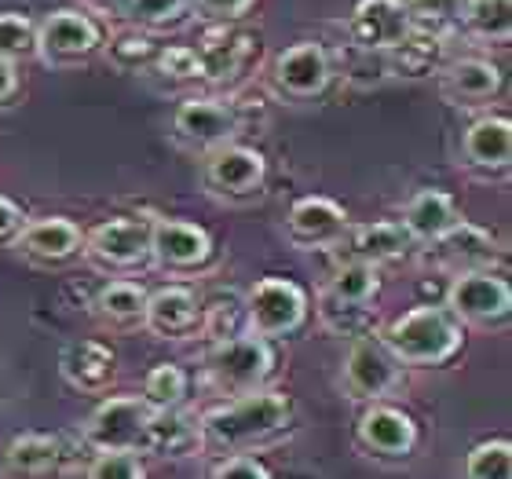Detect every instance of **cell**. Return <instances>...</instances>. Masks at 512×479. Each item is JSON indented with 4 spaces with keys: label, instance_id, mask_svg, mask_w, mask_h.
Returning a JSON list of instances; mask_svg holds the SVG:
<instances>
[{
    "label": "cell",
    "instance_id": "40",
    "mask_svg": "<svg viewBox=\"0 0 512 479\" xmlns=\"http://www.w3.org/2000/svg\"><path fill=\"white\" fill-rule=\"evenodd\" d=\"M410 15L421 11L425 19H458L461 8H465V0H403Z\"/></svg>",
    "mask_w": 512,
    "mask_h": 479
},
{
    "label": "cell",
    "instance_id": "10",
    "mask_svg": "<svg viewBox=\"0 0 512 479\" xmlns=\"http://www.w3.org/2000/svg\"><path fill=\"white\" fill-rule=\"evenodd\" d=\"M150 227L154 220H143V216L103 220L85 238V253L103 267H136L139 260L150 256Z\"/></svg>",
    "mask_w": 512,
    "mask_h": 479
},
{
    "label": "cell",
    "instance_id": "44",
    "mask_svg": "<svg viewBox=\"0 0 512 479\" xmlns=\"http://www.w3.org/2000/svg\"><path fill=\"white\" fill-rule=\"evenodd\" d=\"M99 8H107V11H128V4L132 0H96Z\"/></svg>",
    "mask_w": 512,
    "mask_h": 479
},
{
    "label": "cell",
    "instance_id": "28",
    "mask_svg": "<svg viewBox=\"0 0 512 479\" xmlns=\"http://www.w3.org/2000/svg\"><path fill=\"white\" fill-rule=\"evenodd\" d=\"M377 289H381V275L374 264H363V260H348L330 278V297L341 304H370Z\"/></svg>",
    "mask_w": 512,
    "mask_h": 479
},
{
    "label": "cell",
    "instance_id": "41",
    "mask_svg": "<svg viewBox=\"0 0 512 479\" xmlns=\"http://www.w3.org/2000/svg\"><path fill=\"white\" fill-rule=\"evenodd\" d=\"M22 227H26V216H22V209L11 202V198H4V194H0V245L15 242Z\"/></svg>",
    "mask_w": 512,
    "mask_h": 479
},
{
    "label": "cell",
    "instance_id": "6",
    "mask_svg": "<svg viewBox=\"0 0 512 479\" xmlns=\"http://www.w3.org/2000/svg\"><path fill=\"white\" fill-rule=\"evenodd\" d=\"M447 311L458 322H476V326H498L509 319L512 289L505 278L491 271H461L447 289Z\"/></svg>",
    "mask_w": 512,
    "mask_h": 479
},
{
    "label": "cell",
    "instance_id": "33",
    "mask_svg": "<svg viewBox=\"0 0 512 479\" xmlns=\"http://www.w3.org/2000/svg\"><path fill=\"white\" fill-rule=\"evenodd\" d=\"M202 70L205 77H216V81H224V77L238 74L242 63H246L249 55V37H231V41H213L205 44L202 52Z\"/></svg>",
    "mask_w": 512,
    "mask_h": 479
},
{
    "label": "cell",
    "instance_id": "7",
    "mask_svg": "<svg viewBox=\"0 0 512 479\" xmlns=\"http://www.w3.org/2000/svg\"><path fill=\"white\" fill-rule=\"evenodd\" d=\"M399 381H403V366L374 337H359L344 355V392L352 399L381 403L384 395L399 388Z\"/></svg>",
    "mask_w": 512,
    "mask_h": 479
},
{
    "label": "cell",
    "instance_id": "9",
    "mask_svg": "<svg viewBox=\"0 0 512 479\" xmlns=\"http://www.w3.org/2000/svg\"><path fill=\"white\" fill-rule=\"evenodd\" d=\"M70 443L63 436H15L0 454V479H59L70 469Z\"/></svg>",
    "mask_w": 512,
    "mask_h": 479
},
{
    "label": "cell",
    "instance_id": "17",
    "mask_svg": "<svg viewBox=\"0 0 512 479\" xmlns=\"http://www.w3.org/2000/svg\"><path fill=\"white\" fill-rule=\"evenodd\" d=\"M150 256L165 267H198L213 256V238L209 231L191 220H154L150 227Z\"/></svg>",
    "mask_w": 512,
    "mask_h": 479
},
{
    "label": "cell",
    "instance_id": "35",
    "mask_svg": "<svg viewBox=\"0 0 512 479\" xmlns=\"http://www.w3.org/2000/svg\"><path fill=\"white\" fill-rule=\"evenodd\" d=\"M322 319H326V326L337 333H344V337H366V330H370V322H374V315H370V308L366 304H341V300L326 297V308H322Z\"/></svg>",
    "mask_w": 512,
    "mask_h": 479
},
{
    "label": "cell",
    "instance_id": "2",
    "mask_svg": "<svg viewBox=\"0 0 512 479\" xmlns=\"http://www.w3.org/2000/svg\"><path fill=\"white\" fill-rule=\"evenodd\" d=\"M465 330L447 308H414L384 330L381 344L399 359V366H443L461 352Z\"/></svg>",
    "mask_w": 512,
    "mask_h": 479
},
{
    "label": "cell",
    "instance_id": "29",
    "mask_svg": "<svg viewBox=\"0 0 512 479\" xmlns=\"http://www.w3.org/2000/svg\"><path fill=\"white\" fill-rule=\"evenodd\" d=\"M187 395V373L176 366V362H158L154 370L143 377V403L150 410H176Z\"/></svg>",
    "mask_w": 512,
    "mask_h": 479
},
{
    "label": "cell",
    "instance_id": "20",
    "mask_svg": "<svg viewBox=\"0 0 512 479\" xmlns=\"http://www.w3.org/2000/svg\"><path fill=\"white\" fill-rule=\"evenodd\" d=\"M461 158L465 165L483 176L505 172L512 161V125L509 118H480L472 121L461 139Z\"/></svg>",
    "mask_w": 512,
    "mask_h": 479
},
{
    "label": "cell",
    "instance_id": "32",
    "mask_svg": "<svg viewBox=\"0 0 512 479\" xmlns=\"http://www.w3.org/2000/svg\"><path fill=\"white\" fill-rule=\"evenodd\" d=\"M37 55V26L19 11H4L0 15V59L19 63Z\"/></svg>",
    "mask_w": 512,
    "mask_h": 479
},
{
    "label": "cell",
    "instance_id": "25",
    "mask_svg": "<svg viewBox=\"0 0 512 479\" xmlns=\"http://www.w3.org/2000/svg\"><path fill=\"white\" fill-rule=\"evenodd\" d=\"M352 260H363V264H384V260H399L403 253H410V235H406L403 224L395 220H377V224H366L359 231H352Z\"/></svg>",
    "mask_w": 512,
    "mask_h": 479
},
{
    "label": "cell",
    "instance_id": "27",
    "mask_svg": "<svg viewBox=\"0 0 512 479\" xmlns=\"http://www.w3.org/2000/svg\"><path fill=\"white\" fill-rule=\"evenodd\" d=\"M143 311H147V289L136 286V282H110V286L99 289L96 315L110 326H121V330L139 326Z\"/></svg>",
    "mask_w": 512,
    "mask_h": 479
},
{
    "label": "cell",
    "instance_id": "43",
    "mask_svg": "<svg viewBox=\"0 0 512 479\" xmlns=\"http://www.w3.org/2000/svg\"><path fill=\"white\" fill-rule=\"evenodd\" d=\"M15 92H19V70H15V63L0 59V107H4Z\"/></svg>",
    "mask_w": 512,
    "mask_h": 479
},
{
    "label": "cell",
    "instance_id": "11",
    "mask_svg": "<svg viewBox=\"0 0 512 479\" xmlns=\"http://www.w3.org/2000/svg\"><path fill=\"white\" fill-rule=\"evenodd\" d=\"M99 48V26L81 11H52L48 19L37 26V55L48 63H74L85 59Z\"/></svg>",
    "mask_w": 512,
    "mask_h": 479
},
{
    "label": "cell",
    "instance_id": "12",
    "mask_svg": "<svg viewBox=\"0 0 512 479\" xmlns=\"http://www.w3.org/2000/svg\"><path fill=\"white\" fill-rule=\"evenodd\" d=\"M172 128L183 143L191 147H227L231 139L238 136L242 128V118H238L235 107H227L220 99H187L180 103L176 118H172Z\"/></svg>",
    "mask_w": 512,
    "mask_h": 479
},
{
    "label": "cell",
    "instance_id": "23",
    "mask_svg": "<svg viewBox=\"0 0 512 479\" xmlns=\"http://www.w3.org/2000/svg\"><path fill=\"white\" fill-rule=\"evenodd\" d=\"M461 224L458 209L450 202L447 191H439V187H425V191H417L403 209V227L410 242H439V238L454 231Z\"/></svg>",
    "mask_w": 512,
    "mask_h": 479
},
{
    "label": "cell",
    "instance_id": "42",
    "mask_svg": "<svg viewBox=\"0 0 512 479\" xmlns=\"http://www.w3.org/2000/svg\"><path fill=\"white\" fill-rule=\"evenodd\" d=\"M198 11H205L209 19H238V15H246L253 8L256 0H194Z\"/></svg>",
    "mask_w": 512,
    "mask_h": 479
},
{
    "label": "cell",
    "instance_id": "8",
    "mask_svg": "<svg viewBox=\"0 0 512 479\" xmlns=\"http://www.w3.org/2000/svg\"><path fill=\"white\" fill-rule=\"evenodd\" d=\"M414 33V15L403 0H359L348 19V37L359 52H395Z\"/></svg>",
    "mask_w": 512,
    "mask_h": 479
},
{
    "label": "cell",
    "instance_id": "3",
    "mask_svg": "<svg viewBox=\"0 0 512 479\" xmlns=\"http://www.w3.org/2000/svg\"><path fill=\"white\" fill-rule=\"evenodd\" d=\"M271 366H275L271 344L264 337H253V333L216 341L213 352L205 355V373L224 395H246L264 388V381L271 377Z\"/></svg>",
    "mask_w": 512,
    "mask_h": 479
},
{
    "label": "cell",
    "instance_id": "24",
    "mask_svg": "<svg viewBox=\"0 0 512 479\" xmlns=\"http://www.w3.org/2000/svg\"><path fill=\"white\" fill-rule=\"evenodd\" d=\"M436 245V260L439 264H450L454 271H480V264H487L494 256V242L487 231H480V227H472L461 220L454 231H447V235L439 238Z\"/></svg>",
    "mask_w": 512,
    "mask_h": 479
},
{
    "label": "cell",
    "instance_id": "31",
    "mask_svg": "<svg viewBox=\"0 0 512 479\" xmlns=\"http://www.w3.org/2000/svg\"><path fill=\"white\" fill-rule=\"evenodd\" d=\"M465 479H512V443L487 439L476 443L465 458Z\"/></svg>",
    "mask_w": 512,
    "mask_h": 479
},
{
    "label": "cell",
    "instance_id": "18",
    "mask_svg": "<svg viewBox=\"0 0 512 479\" xmlns=\"http://www.w3.org/2000/svg\"><path fill=\"white\" fill-rule=\"evenodd\" d=\"M59 370L77 392H107L118 377V352L107 341H70L59 355Z\"/></svg>",
    "mask_w": 512,
    "mask_h": 479
},
{
    "label": "cell",
    "instance_id": "15",
    "mask_svg": "<svg viewBox=\"0 0 512 479\" xmlns=\"http://www.w3.org/2000/svg\"><path fill=\"white\" fill-rule=\"evenodd\" d=\"M267 176V161L260 150L242 147V143H227L216 147L213 158L205 161V183L213 194H253Z\"/></svg>",
    "mask_w": 512,
    "mask_h": 479
},
{
    "label": "cell",
    "instance_id": "4",
    "mask_svg": "<svg viewBox=\"0 0 512 479\" xmlns=\"http://www.w3.org/2000/svg\"><path fill=\"white\" fill-rule=\"evenodd\" d=\"M246 308V322L253 337H286V333L300 330L304 319H308V297L297 282L289 278H260L253 289L242 300Z\"/></svg>",
    "mask_w": 512,
    "mask_h": 479
},
{
    "label": "cell",
    "instance_id": "16",
    "mask_svg": "<svg viewBox=\"0 0 512 479\" xmlns=\"http://www.w3.org/2000/svg\"><path fill=\"white\" fill-rule=\"evenodd\" d=\"M15 249L26 260H33V264L52 267L81 253L85 249V235L66 216H41V220H30V224L22 227L19 238H15Z\"/></svg>",
    "mask_w": 512,
    "mask_h": 479
},
{
    "label": "cell",
    "instance_id": "13",
    "mask_svg": "<svg viewBox=\"0 0 512 479\" xmlns=\"http://www.w3.org/2000/svg\"><path fill=\"white\" fill-rule=\"evenodd\" d=\"M330 55L315 41L289 44L286 52L275 59V85L282 96L311 99L330 85Z\"/></svg>",
    "mask_w": 512,
    "mask_h": 479
},
{
    "label": "cell",
    "instance_id": "34",
    "mask_svg": "<svg viewBox=\"0 0 512 479\" xmlns=\"http://www.w3.org/2000/svg\"><path fill=\"white\" fill-rule=\"evenodd\" d=\"M107 59L114 66H121V70H139V66H147L158 59V48H154V41L143 37V33H121V37H114V41L107 44Z\"/></svg>",
    "mask_w": 512,
    "mask_h": 479
},
{
    "label": "cell",
    "instance_id": "26",
    "mask_svg": "<svg viewBox=\"0 0 512 479\" xmlns=\"http://www.w3.org/2000/svg\"><path fill=\"white\" fill-rule=\"evenodd\" d=\"M447 92L465 103H483L502 92V70L487 59H458L447 66Z\"/></svg>",
    "mask_w": 512,
    "mask_h": 479
},
{
    "label": "cell",
    "instance_id": "1",
    "mask_svg": "<svg viewBox=\"0 0 512 479\" xmlns=\"http://www.w3.org/2000/svg\"><path fill=\"white\" fill-rule=\"evenodd\" d=\"M289 421V395L275 388L235 395L231 403L216 406L202 417V443L216 450H242L253 443H264L275 432H282Z\"/></svg>",
    "mask_w": 512,
    "mask_h": 479
},
{
    "label": "cell",
    "instance_id": "21",
    "mask_svg": "<svg viewBox=\"0 0 512 479\" xmlns=\"http://www.w3.org/2000/svg\"><path fill=\"white\" fill-rule=\"evenodd\" d=\"M202 447V428L180 410H150L139 450L154 458H191Z\"/></svg>",
    "mask_w": 512,
    "mask_h": 479
},
{
    "label": "cell",
    "instance_id": "30",
    "mask_svg": "<svg viewBox=\"0 0 512 479\" xmlns=\"http://www.w3.org/2000/svg\"><path fill=\"white\" fill-rule=\"evenodd\" d=\"M461 19L469 22L472 33L505 41L512 33V0H465Z\"/></svg>",
    "mask_w": 512,
    "mask_h": 479
},
{
    "label": "cell",
    "instance_id": "22",
    "mask_svg": "<svg viewBox=\"0 0 512 479\" xmlns=\"http://www.w3.org/2000/svg\"><path fill=\"white\" fill-rule=\"evenodd\" d=\"M202 322V304L187 286H165L158 293H147L143 326L158 337H187Z\"/></svg>",
    "mask_w": 512,
    "mask_h": 479
},
{
    "label": "cell",
    "instance_id": "39",
    "mask_svg": "<svg viewBox=\"0 0 512 479\" xmlns=\"http://www.w3.org/2000/svg\"><path fill=\"white\" fill-rule=\"evenodd\" d=\"M209 479H271L264 461L249 458V454H235V458L220 461Z\"/></svg>",
    "mask_w": 512,
    "mask_h": 479
},
{
    "label": "cell",
    "instance_id": "5",
    "mask_svg": "<svg viewBox=\"0 0 512 479\" xmlns=\"http://www.w3.org/2000/svg\"><path fill=\"white\" fill-rule=\"evenodd\" d=\"M150 406L139 395H114L107 403H99L88 421L81 425V443L96 454L107 450H139L143 428H147Z\"/></svg>",
    "mask_w": 512,
    "mask_h": 479
},
{
    "label": "cell",
    "instance_id": "14",
    "mask_svg": "<svg viewBox=\"0 0 512 479\" xmlns=\"http://www.w3.org/2000/svg\"><path fill=\"white\" fill-rule=\"evenodd\" d=\"M359 443L377 458H406L417 447L414 417L399 406L370 403L359 417Z\"/></svg>",
    "mask_w": 512,
    "mask_h": 479
},
{
    "label": "cell",
    "instance_id": "19",
    "mask_svg": "<svg viewBox=\"0 0 512 479\" xmlns=\"http://www.w3.org/2000/svg\"><path fill=\"white\" fill-rule=\"evenodd\" d=\"M286 231L297 245H337L348 238V213L330 198H300L289 209Z\"/></svg>",
    "mask_w": 512,
    "mask_h": 479
},
{
    "label": "cell",
    "instance_id": "37",
    "mask_svg": "<svg viewBox=\"0 0 512 479\" xmlns=\"http://www.w3.org/2000/svg\"><path fill=\"white\" fill-rule=\"evenodd\" d=\"M158 70L172 81H194V77H205L202 70V55L198 48H187V44H169L165 52H158Z\"/></svg>",
    "mask_w": 512,
    "mask_h": 479
},
{
    "label": "cell",
    "instance_id": "38",
    "mask_svg": "<svg viewBox=\"0 0 512 479\" xmlns=\"http://www.w3.org/2000/svg\"><path fill=\"white\" fill-rule=\"evenodd\" d=\"M183 11H187V0H132L125 15L139 26H169L183 19Z\"/></svg>",
    "mask_w": 512,
    "mask_h": 479
},
{
    "label": "cell",
    "instance_id": "36",
    "mask_svg": "<svg viewBox=\"0 0 512 479\" xmlns=\"http://www.w3.org/2000/svg\"><path fill=\"white\" fill-rule=\"evenodd\" d=\"M85 479H147V469L136 458V450H107V454H96Z\"/></svg>",
    "mask_w": 512,
    "mask_h": 479
}]
</instances>
